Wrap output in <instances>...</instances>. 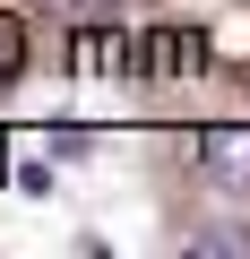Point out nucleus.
<instances>
[{"label": "nucleus", "instance_id": "1", "mask_svg": "<svg viewBox=\"0 0 250 259\" xmlns=\"http://www.w3.org/2000/svg\"><path fill=\"white\" fill-rule=\"evenodd\" d=\"M198 173H207L216 190H250V121L198 130Z\"/></svg>", "mask_w": 250, "mask_h": 259}, {"label": "nucleus", "instance_id": "2", "mask_svg": "<svg viewBox=\"0 0 250 259\" xmlns=\"http://www.w3.org/2000/svg\"><path fill=\"white\" fill-rule=\"evenodd\" d=\"M147 69H156V78L207 69V35H198V26H156V35H147Z\"/></svg>", "mask_w": 250, "mask_h": 259}, {"label": "nucleus", "instance_id": "3", "mask_svg": "<svg viewBox=\"0 0 250 259\" xmlns=\"http://www.w3.org/2000/svg\"><path fill=\"white\" fill-rule=\"evenodd\" d=\"M18 61H26V26L0 18V78H18Z\"/></svg>", "mask_w": 250, "mask_h": 259}, {"label": "nucleus", "instance_id": "4", "mask_svg": "<svg viewBox=\"0 0 250 259\" xmlns=\"http://www.w3.org/2000/svg\"><path fill=\"white\" fill-rule=\"evenodd\" d=\"M190 250H250V233L241 225H207V233H190Z\"/></svg>", "mask_w": 250, "mask_h": 259}, {"label": "nucleus", "instance_id": "5", "mask_svg": "<svg viewBox=\"0 0 250 259\" xmlns=\"http://www.w3.org/2000/svg\"><path fill=\"white\" fill-rule=\"evenodd\" d=\"M52 9H61V18H69V26H95V18H104V9H121V0H52Z\"/></svg>", "mask_w": 250, "mask_h": 259}, {"label": "nucleus", "instance_id": "6", "mask_svg": "<svg viewBox=\"0 0 250 259\" xmlns=\"http://www.w3.org/2000/svg\"><path fill=\"white\" fill-rule=\"evenodd\" d=\"M18 190H26V199H43V190H52V173H43V156H18Z\"/></svg>", "mask_w": 250, "mask_h": 259}]
</instances>
